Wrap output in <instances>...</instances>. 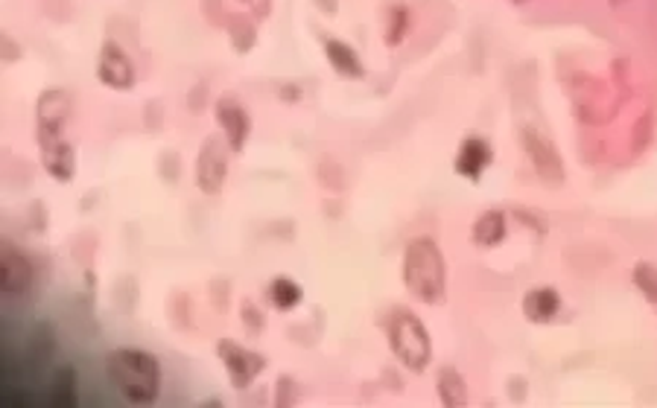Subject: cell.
I'll list each match as a JSON object with an SVG mask.
<instances>
[{
  "label": "cell",
  "instance_id": "cell-21",
  "mask_svg": "<svg viewBox=\"0 0 657 408\" xmlns=\"http://www.w3.org/2000/svg\"><path fill=\"white\" fill-rule=\"evenodd\" d=\"M292 385H295V382H292L290 377H283V380H278V399H275L278 406H295V403H299V394L292 397V391H290Z\"/></svg>",
  "mask_w": 657,
  "mask_h": 408
},
{
  "label": "cell",
  "instance_id": "cell-12",
  "mask_svg": "<svg viewBox=\"0 0 657 408\" xmlns=\"http://www.w3.org/2000/svg\"><path fill=\"white\" fill-rule=\"evenodd\" d=\"M321 50H325V59L339 76H345V79H363L366 76V65H363L359 53L342 38H325Z\"/></svg>",
  "mask_w": 657,
  "mask_h": 408
},
{
  "label": "cell",
  "instance_id": "cell-2",
  "mask_svg": "<svg viewBox=\"0 0 657 408\" xmlns=\"http://www.w3.org/2000/svg\"><path fill=\"white\" fill-rule=\"evenodd\" d=\"M105 373L129 406H152L161 397V362L141 347H117L109 353Z\"/></svg>",
  "mask_w": 657,
  "mask_h": 408
},
{
  "label": "cell",
  "instance_id": "cell-5",
  "mask_svg": "<svg viewBox=\"0 0 657 408\" xmlns=\"http://www.w3.org/2000/svg\"><path fill=\"white\" fill-rule=\"evenodd\" d=\"M520 143H523V152L532 169H535V176L546 184H564V178H567V169H564V161L558 155V149L549 140L544 129H538L532 123H526L520 126Z\"/></svg>",
  "mask_w": 657,
  "mask_h": 408
},
{
  "label": "cell",
  "instance_id": "cell-23",
  "mask_svg": "<svg viewBox=\"0 0 657 408\" xmlns=\"http://www.w3.org/2000/svg\"><path fill=\"white\" fill-rule=\"evenodd\" d=\"M511 3H517V7H520V3H526V0H511Z\"/></svg>",
  "mask_w": 657,
  "mask_h": 408
},
{
  "label": "cell",
  "instance_id": "cell-9",
  "mask_svg": "<svg viewBox=\"0 0 657 408\" xmlns=\"http://www.w3.org/2000/svg\"><path fill=\"white\" fill-rule=\"evenodd\" d=\"M97 79L112 91H131L138 82V71L129 53L117 41H105L97 56Z\"/></svg>",
  "mask_w": 657,
  "mask_h": 408
},
{
  "label": "cell",
  "instance_id": "cell-16",
  "mask_svg": "<svg viewBox=\"0 0 657 408\" xmlns=\"http://www.w3.org/2000/svg\"><path fill=\"white\" fill-rule=\"evenodd\" d=\"M228 41L235 47V53H249L257 41V18L252 12H231L226 21Z\"/></svg>",
  "mask_w": 657,
  "mask_h": 408
},
{
  "label": "cell",
  "instance_id": "cell-17",
  "mask_svg": "<svg viewBox=\"0 0 657 408\" xmlns=\"http://www.w3.org/2000/svg\"><path fill=\"white\" fill-rule=\"evenodd\" d=\"M266 295H269V304L275 309H281V313H292L295 306L301 304V297H304V289L290 278V275H278L273 278L269 289H266Z\"/></svg>",
  "mask_w": 657,
  "mask_h": 408
},
{
  "label": "cell",
  "instance_id": "cell-7",
  "mask_svg": "<svg viewBox=\"0 0 657 408\" xmlns=\"http://www.w3.org/2000/svg\"><path fill=\"white\" fill-rule=\"evenodd\" d=\"M228 155H231V146H228L226 138L207 135V138L202 140L197 155V187L205 195L223 193L228 178Z\"/></svg>",
  "mask_w": 657,
  "mask_h": 408
},
{
  "label": "cell",
  "instance_id": "cell-22",
  "mask_svg": "<svg viewBox=\"0 0 657 408\" xmlns=\"http://www.w3.org/2000/svg\"><path fill=\"white\" fill-rule=\"evenodd\" d=\"M240 3H245V7L252 10V15L257 21L266 18V15L273 12V0H240Z\"/></svg>",
  "mask_w": 657,
  "mask_h": 408
},
{
  "label": "cell",
  "instance_id": "cell-20",
  "mask_svg": "<svg viewBox=\"0 0 657 408\" xmlns=\"http://www.w3.org/2000/svg\"><path fill=\"white\" fill-rule=\"evenodd\" d=\"M631 280H634V286L643 292L648 306L657 313V266H652V263H637L634 271H631Z\"/></svg>",
  "mask_w": 657,
  "mask_h": 408
},
{
  "label": "cell",
  "instance_id": "cell-11",
  "mask_svg": "<svg viewBox=\"0 0 657 408\" xmlns=\"http://www.w3.org/2000/svg\"><path fill=\"white\" fill-rule=\"evenodd\" d=\"M494 164V149L485 138L479 135H468V138L459 143V152H456V173L468 181H479L482 173Z\"/></svg>",
  "mask_w": 657,
  "mask_h": 408
},
{
  "label": "cell",
  "instance_id": "cell-6",
  "mask_svg": "<svg viewBox=\"0 0 657 408\" xmlns=\"http://www.w3.org/2000/svg\"><path fill=\"white\" fill-rule=\"evenodd\" d=\"M216 356H219V362L226 368L231 388L237 391L252 388L254 380H257L263 373V368H266V359H263L261 353L249 350V347H243L237 339H219V342H216Z\"/></svg>",
  "mask_w": 657,
  "mask_h": 408
},
{
  "label": "cell",
  "instance_id": "cell-8",
  "mask_svg": "<svg viewBox=\"0 0 657 408\" xmlns=\"http://www.w3.org/2000/svg\"><path fill=\"white\" fill-rule=\"evenodd\" d=\"M214 114L231 152L240 155L249 138H252V114H249V109L237 100L235 93H219L214 102Z\"/></svg>",
  "mask_w": 657,
  "mask_h": 408
},
{
  "label": "cell",
  "instance_id": "cell-10",
  "mask_svg": "<svg viewBox=\"0 0 657 408\" xmlns=\"http://www.w3.org/2000/svg\"><path fill=\"white\" fill-rule=\"evenodd\" d=\"M33 280H36V269H33L27 254L18 245L3 242V248H0V292L7 297L27 295L33 289Z\"/></svg>",
  "mask_w": 657,
  "mask_h": 408
},
{
  "label": "cell",
  "instance_id": "cell-15",
  "mask_svg": "<svg viewBox=\"0 0 657 408\" xmlns=\"http://www.w3.org/2000/svg\"><path fill=\"white\" fill-rule=\"evenodd\" d=\"M470 240L479 248H497L506 240V214L503 211H485L470 228Z\"/></svg>",
  "mask_w": 657,
  "mask_h": 408
},
{
  "label": "cell",
  "instance_id": "cell-13",
  "mask_svg": "<svg viewBox=\"0 0 657 408\" xmlns=\"http://www.w3.org/2000/svg\"><path fill=\"white\" fill-rule=\"evenodd\" d=\"M561 313V295L553 286H535L523 295V316L532 324H549Z\"/></svg>",
  "mask_w": 657,
  "mask_h": 408
},
{
  "label": "cell",
  "instance_id": "cell-3",
  "mask_svg": "<svg viewBox=\"0 0 657 408\" xmlns=\"http://www.w3.org/2000/svg\"><path fill=\"white\" fill-rule=\"evenodd\" d=\"M404 286L421 304L439 306L447 295V263L430 237H418L404 251Z\"/></svg>",
  "mask_w": 657,
  "mask_h": 408
},
{
  "label": "cell",
  "instance_id": "cell-18",
  "mask_svg": "<svg viewBox=\"0 0 657 408\" xmlns=\"http://www.w3.org/2000/svg\"><path fill=\"white\" fill-rule=\"evenodd\" d=\"M50 403L59 408H71L79 403V385H76V371L59 368L50 380Z\"/></svg>",
  "mask_w": 657,
  "mask_h": 408
},
{
  "label": "cell",
  "instance_id": "cell-14",
  "mask_svg": "<svg viewBox=\"0 0 657 408\" xmlns=\"http://www.w3.org/2000/svg\"><path fill=\"white\" fill-rule=\"evenodd\" d=\"M435 394L444 408H465L470 403L468 382L456 368H442L435 377Z\"/></svg>",
  "mask_w": 657,
  "mask_h": 408
},
{
  "label": "cell",
  "instance_id": "cell-19",
  "mask_svg": "<svg viewBox=\"0 0 657 408\" xmlns=\"http://www.w3.org/2000/svg\"><path fill=\"white\" fill-rule=\"evenodd\" d=\"M409 10L406 7H392L389 10V15H386V44L389 47H397L401 41L406 38V33H409Z\"/></svg>",
  "mask_w": 657,
  "mask_h": 408
},
{
  "label": "cell",
  "instance_id": "cell-1",
  "mask_svg": "<svg viewBox=\"0 0 657 408\" xmlns=\"http://www.w3.org/2000/svg\"><path fill=\"white\" fill-rule=\"evenodd\" d=\"M74 114V102L62 88H48L41 91L36 102V140L41 167L53 181L67 184L76 178V143L67 138V123Z\"/></svg>",
  "mask_w": 657,
  "mask_h": 408
},
{
  "label": "cell",
  "instance_id": "cell-4",
  "mask_svg": "<svg viewBox=\"0 0 657 408\" xmlns=\"http://www.w3.org/2000/svg\"><path fill=\"white\" fill-rule=\"evenodd\" d=\"M389 335V347H392L394 359L404 365L409 373H424L432 362V339L427 327L409 309H397L386 324Z\"/></svg>",
  "mask_w": 657,
  "mask_h": 408
}]
</instances>
